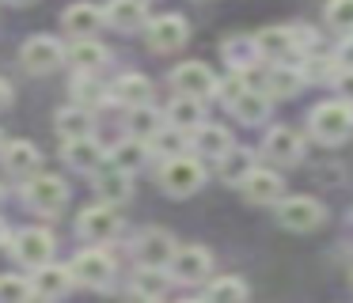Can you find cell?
<instances>
[{
	"mask_svg": "<svg viewBox=\"0 0 353 303\" xmlns=\"http://www.w3.org/2000/svg\"><path fill=\"white\" fill-rule=\"evenodd\" d=\"M262 156L274 159L277 167H296L304 159V136L289 125H274L262 140Z\"/></svg>",
	"mask_w": 353,
	"mask_h": 303,
	"instance_id": "obj_13",
	"label": "cell"
},
{
	"mask_svg": "<svg viewBox=\"0 0 353 303\" xmlns=\"http://www.w3.org/2000/svg\"><path fill=\"white\" fill-rule=\"evenodd\" d=\"M0 152H4V133H0Z\"/></svg>",
	"mask_w": 353,
	"mask_h": 303,
	"instance_id": "obj_46",
	"label": "cell"
},
{
	"mask_svg": "<svg viewBox=\"0 0 353 303\" xmlns=\"http://www.w3.org/2000/svg\"><path fill=\"white\" fill-rule=\"evenodd\" d=\"M350 227H353V212H350Z\"/></svg>",
	"mask_w": 353,
	"mask_h": 303,
	"instance_id": "obj_47",
	"label": "cell"
},
{
	"mask_svg": "<svg viewBox=\"0 0 353 303\" xmlns=\"http://www.w3.org/2000/svg\"><path fill=\"white\" fill-rule=\"evenodd\" d=\"M171 288V277L163 269H145V265H137V273H133L130 280V292L133 295H148V300H163Z\"/></svg>",
	"mask_w": 353,
	"mask_h": 303,
	"instance_id": "obj_34",
	"label": "cell"
},
{
	"mask_svg": "<svg viewBox=\"0 0 353 303\" xmlns=\"http://www.w3.org/2000/svg\"><path fill=\"white\" fill-rule=\"evenodd\" d=\"M334 61H338V68H353V34L342 38V45L334 50Z\"/></svg>",
	"mask_w": 353,
	"mask_h": 303,
	"instance_id": "obj_40",
	"label": "cell"
},
{
	"mask_svg": "<svg viewBox=\"0 0 353 303\" xmlns=\"http://www.w3.org/2000/svg\"><path fill=\"white\" fill-rule=\"evenodd\" d=\"M205 186V167L194 156H175L160 163V189L168 197H190Z\"/></svg>",
	"mask_w": 353,
	"mask_h": 303,
	"instance_id": "obj_2",
	"label": "cell"
},
{
	"mask_svg": "<svg viewBox=\"0 0 353 303\" xmlns=\"http://www.w3.org/2000/svg\"><path fill=\"white\" fill-rule=\"evenodd\" d=\"M179 303H205V300H179Z\"/></svg>",
	"mask_w": 353,
	"mask_h": 303,
	"instance_id": "obj_45",
	"label": "cell"
},
{
	"mask_svg": "<svg viewBox=\"0 0 353 303\" xmlns=\"http://www.w3.org/2000/svg\"><path fill=\"white\" fill-rule=\"evenodd\" d=\"M103 15H107V27L122 30V34H133V30H145L148 23V0H110L107 8H103Z\"/></svg>",
	"mask_w": 353,
	"mask_h": 303,
	"instance_id": "obj_16",
	"label": "cell"
},
{
	"mask_svg": "<svg viewBox=\"0 0 353 303\" xmlns=\"http://www.w3.org/2000/svg\"><path fill=\"white\" fill-rule=\"evenodd\" d=\"M110 61V50L107 45H99L95 38H84V42H72L69 50V65L72 72H84V76H95L103 65Z\"/></svg>",
	"mask_w": 353,
	"mask_h": 303,
	"instance_id": "obj_30",
	"label": "cell"
},
{
	"mask_svg": "<svg viewBox=\"0 0 353 303\" xmlns=\"http://www.w3.org/2000/svg\"><path fill=\"white\" fill-rule=\"evenodd\" d=\"M205 303H247V280H239V277H216V280H209Z\"/></svg>",
	"mask_w": 353,
	"mask_h": 303,
	"instance_id": "obj_35",
	"label": "cell"
},
{
	"mask_svg": "<svg viewBox=\"0 0 353 303\" xmlns=\"http://www.w3.org/2000/svg\"><path fill=\"white\" fill-rule=\"evenodd\" d=\"M304 83H307V76H304V68H300V61L296 65H274L270 68V76H266V95L270 98H292V95H300L304 91Z\"/></svg>",
	"mask_w": 353,
	"mask_h": 303,
	"instance_id": "obj_28",
	"label": "cell"
},
{
	"mask_svg": "<svg viewBox=\"0 0 353 303\" xmlns=\"http://www.w3.org/2000/svg\"><path fill=\"white\" fill-rule=\"evenodd\" d=\"M31 284H34V295L50 303V300H61V295H69V288L77 284V280H72V269H69V265L50 262V265H42V269L31 273Z\"/></svg>",
	"mask_w": 353,
	"mask_h": 303,
	"instance_id": "obj_19",
	"label": "cell"
},
{
	"mask_svg": "<svg viewBox=\"0 0 353 303\" xmlns=\"http://www.w3.org/2000/svg\"><path fill=\"white\" fill-rule=\"evenodd\" d=\"M232 148H236V144H232V133L224 125H213V121H205L201 129L190 133V152H198L201 159H213L216 163V159H224Z\"/></svg>",
	"mask_w": 353,
	"mask_h": 303,
	"instance_id": "obj_23",
	"label": "cell"
},
{
	"mask_svg": "<svg viewBox=\"0 0 353 303\" xmlns=\"http://www.w3.org/2000/svg\"><path fill=\"white\" fill-rule=\"evenodd\" d=\"M110 103L125 106V110H137V106H152V80L141 72H122L110 83Z\"/></svg>",
	"mask_w": 353,
	"mask_h": 303,
	"instance_id": "obj_15",
	"label": "cell"
},
{
	"mask_svg": "<svg viewBox=\"0 0 353 303\" xmlns=\"http://www.w3.org/2000/svg\"><path fill=\"white\" fill-rule=\"evenodd\" d=\"M254 171H259V159H254L251 148H232L224 159H216L221 182H228V186H236V189H243V182L251 178Z\"/></svg>",
	"mask_w": 353,
	"mask_h": 303,
	"instance_id": "obj_26",
	"label": "cell"
},
{
	"mask_svg": "<svg viewBox=\"0 0 353 303\" xmlns=\"http://www.w3.org/2000/svg\"><path fill=\"white\" fill-rule=\"evenodd\" d=\"M323 19H327V27L342 30V34H353V0H327Z\"/></svg>",
	"mask_w": 353,
	"mask_h": 303,
	"instance_id": "obj_38",
	"label": "cell"
},
{
	"mask_svg": "<svg viewBox=\"0 0 353 303\" xmlns=\"http://www.w3.org/2000/svg\"><path fill=\"white\" fill-rule=\"evenodd\" d=\"M168 125L171 129H183V133H194V129L205 125V103L190 95H175L168 106Z\"/></svg>",
	"mask_w": 353,
	"mask_h": 303,
	"instance_id": "obj_29",
	"label": "cell"
},
{
	"mask_svg": "<svg viewBox=\"0 0 353 303\" xmlns=\"http://www.w3.org/2000/svg\"><path fill=\"white\" fill-rule=\"evenodd\" d=\"M69 91H72V106H84V110L110 103V87H103L99 76H84V72H77V76H72V83H69Z\"/></svg>",
	"mask_w": 353,
	"mask_h": 303,
	"instance_id": "obj_33",
	"label": "cell"
},
{
	"mask_svg": "<svg viewBox=\"0 0 353 303\" xmlns=\"http://www.w3.org/2000/svg\"><path fill=\"white\" fill-rule=\"evenodd\" d=\"M77 235L88 242H114L122 235V212L114 205H88L77 216Z\"/></svg>",
	"mask_w": 353,
	"mask_h": 303,
	"instance_id": "obj_7",
	"label": "cell"
},
{
	"mask_svg": "<svg viewBox=\"0 0 353 303\" xmlns=\"http://www.w3.org/2000/svg\"><path fill=\"white\" fill-rule=\"evenodd\" d=\"M54 125L61 133V140H80V136H92L95 121H92V110H84V106H61Z\"/></svg>",
	"mask_w": 353,
	"mask_h": 303,
	"instance_id": "obj_31",
	"label": "cell"
},
{
	"mask_svg": "<svg viewBox=\"0 0 353 303\" xmlns=\"http://www.w3.org/2000/svg\"><path fill=\"white\" fill-rule=\"evenodd\" d=\"M130 303H163V300H148V295H133Z\"/></svg>",
	"mask_w": 353,
	"mask_h": 303,
	"instance_id": "obj_43",
	"label": "cell"
},
{
	"mask_svg": "<svg viewBox=\"0 0 353 303\" xmlns=\"http://www.w3.org/2000/svg\"><path fill=\"white\" fill-rule=\"evenodd\" d=\"M168 273L175 284H201L213 273V254L205 247H179V254L171 258Z\"/></svg>",
	"mask_w": 353,
	"mask_h": 303,
	"instance_id": "obj_12",
	"label": "cell"
},
{
	"mask_svg": "<svg viewBox=\"0 0 353 303\" xmlns=\"http://www.w3.org/2000/svg\"><path fill=\"white\" fill-rule=\"evenodd\" d=\"M4 242H12V235H8V224L0 220V247H4Z\"/></svg>",
	"mask_w": 353,
	"mask_h": 303,
	"instance_id": "obj_42",
	"label": "cell"
},
{
	"mask_svg": "<svg viewBox=\"0 0 353 303\" xmlns=\"http://www.w3.org/2000/svg\"><path fill=\"white\" fill-rule=\"evenodd\" d=\"M270 106H274V98H270L266 91L247 87L243 95H236V98L228 103V110H232V118L243 121V125H262V121L270 118Z\"/></svg>",
	"mask_w": 353,
	"mask_h": 303,
	"instance_id": "obj_25",
	"label": "cell"
},
{
	"mask_svg": "<svg viewBox=\"0 0 353 303\" xmlns=\"http://www.w3.org/2000/svg\"><path fill=\"white\" fill-rule=\"evenodd\" d=\"M152 144L160 148L163 159H175V156H186V152H190V133H183V129H171V125H168Z\"/></svg>",
	"mask_w": 353,
	"mask_h": 303,
	"instance_id": "obj_37",
	"label": "cell"
},
{
	"mask_svg": "<svg viewBox=\"0 0 353 303\" xmlns=\"http://www.w3.org/2000/svg\"><path fill=\"white\" fill-rule=\"evenodd\" d=\"M130 178H133V174H125V171H118V167L107 163L99 174H95V182H92V186H95V197H99L103 205H114V209H122V205L133 197V182H130Z\"/></svg>",
	"mask_w": 353,
	"mask_h": 303,
	"instance_id": "obj_20",
	"label": "cell"
},
{
	"mask_svg": "<svg viewBox=\"0 0 353 303\" xmlns=\"http://www.w3.org/2000/svg\"><path fill=\"white\" fill-rule=\"evenodd\" d=\"M34 284L31 277H16V273H0V303H34Z\"/></svg>",
	"mask_w": 353,
	"mask_h": 303,
	"instance_id": "obj_36",
	"label": "cell"
},
{
	"mask_svg": "<svg viewBox=\"0 0 353 303\" xmlns=\"http://www.w3.org/2000/svg\"><path fill=\"white\" fill-rule=\"evenodd\" d=\"M254 42H259L262 61H277V65H281V61L296 50V27H262L259 34H254Z\"/></svg>",
	"mask_w": 353,
	"mask_h": 303,
	"instance_id": "obj_27",
	"label": "cell"
},
{
	"mask_svg": "<svg viewBox=\"0 0 353 303\" xmlns=\"http://www.w3.org/2000/svg\"><path fill=\"white\" fill-rule=\"evenodd\" d=\"M12 258H16L23 269H42V265L54 262V250H57V239L46 231V227H19L8 242Z\"/></svg>",
	"mask_w": 353,
	"mask_h": 303,
	"instance_id": "obj_3",
	"label": "cell"
},
{
	"mask_svg": "<svg viewBox=\"0 0 353 303\" xmlns=\"http://www.w3.org/2000/svg\"><path fill=\"white\" fill-rule=\"evenodd\" d=\"M243 197L251 205H281L285 201V178L277 171H270V167H259L243 182Z\"/></svg>",
	"mask_w": 353,
	"mask_h": 303,
	"instance_id": "obj_18",
	"label": "cell"
},
{
	"mask_svg": "<svg viewBox=\"0 0 353 303\" xmlns=\"http://www.w3.org/2000/svg\"><path fill=\"white\" fill-rule=\"evenodd\" d=\"M171 87L179 91V95H190V98H221V80H216V72L209 65H201V61H183V65L171 68Z\"/></svg>",
	"mask_w": 353,
	"mask_h": 303,
	"instance_id": "obj_6",
	"label": "cell"
},
{
	"mask_svg": "<svg viewBox=\"0 0 353 303\" xmlns=\"http://www.w3.org/2000/svg\"><path fill=\"white\" fill-rule=\"evenodd\" d=\"M148 159H152V144L137 140V136H122V140L110 148V167H118V171H125V174L145 171Z\"/></svg>",
	"mask_w": 353,
	"mask_h": 303,
	"instance_id": "obj_24",
	"label": "cell"
},
{
	"mask_svg": "<svg viewBox=\"0 0 353 303\" xmlns=\"http://www.w3.org/2000/svg\"><path fill=\"white\" fill-rule=\"evenodd\" d=\"M221 57H224V65H228L232 72H243V76H247V68L259 65L262 53H259V42H254V34H243V30H236V34H228V38L221 42Z\"/></svg>",
	"mask_w": 353,
	"mask_h": 303,
	"instance_id": "obj_21",
	"label": "cell"
},
{
	"mask_svg": "<svg viewBox=\"0 0 353 303\" xmlns=\"http://www.w3.org/2000/svg\"><path fill=\"white\" fill-rule=\"evenodd\" d=\"M307 129L319 144H345L353 136V106L345 98H330L319 103L307 114Z\"/></svg>",
	"mask_w": 353,
	"mask_h": 303,
	"instance_id": "obj_1",
	"label": "cell"
},
{
	"mask_svg": "<svg viewBox=\"0 0 353 303\" xmlns=\"http://www.w3.org/2000/svg\"><path fill=\"white\" fill-rule=\"evenodd\" d=\"M23 201L31 212H42V216H57V212L69 205V186H65V178H57V174H34V178L23 182Z\"/></svg>",
	"mask_w": 353,
	"mask_h": 303,
	"instance_id": "obj_4",
	"label": "cell"
},
{
	"mask_svg": "<svg viewBox=\"0 0 353 303\" xmlns=\"http://www.w3.org/2000/svg\"><path fill=\"white\" fill-rule=\"evenodd\" d=\"M145 42L152 53H179L186 42H190V23L183 15H156L145 27Z\"/></svg>",
	"mask_w": 353,
	"mask_h": 303,
	"instance_id": "obj_10",
	"label": "cell"
},
{
	"mask_svg": "<svg viewBox=\"0 0 353 303\" xmlns=\"http://www.w3.org/2000/svg\"><path fill=\"white\" fill-rule=\"evenodd\" d=\"M107 23V15H103V8H95V4H88V0H80V4H69L61 12V27L69 30L77 42H84V38H92L95 30Z\"/></svg>",
	"mask_w": 353,
	"mask_h": 303,
	"instance_id": "obj_22",
	"label": "cell"
},
{
	"mask_svg": "<svg viewBox=\"0 0 353 303\" xmlns=\"http://www.w3.org/2000/svg\"><path fill=\"white\" fill-rule=\"evenodd\" d=\"M175 254L179 247L171 239V231H163V227H148L133 239V262L145 265V269H168Z\"/></svg>",
	"mask_w": 353,
	"mask_h": 303,
	"instance_id": "obj_8",
	"label": "cell"
},
{
	"mask_svg": "<svg viewBox=\"0 0 353 303\" xmlns=\"http://www.w3.org/2000/svg\"><path fill=\"white\" fill-rule=\"evenodd\" d=\"M12 95H16V91H12V83L0 80V110H8V106H12Z\"/></svg>",
	"mask_w": 353,
	"mask_h": 303,
	"instance_id": "obj_41",
	"label": "cell"
},
{
	"mask_svg": "<svg viewBox=\"0 0 353 303\" xmlns=\"http://www.w3.org/2000/svg\"><path fill=\"white\" fill-rule=\"evenodd\" d=\"M334 87H338V98H345V103L353 106V68H342V72L334 76Z\"/></svg>",
	"mask_w": 353,
	"mask_h": 303,
	"instance_id": "obj_39",
	"label": "cell"
},
{
	"mask_svg": "<svg viewBox=\"0 0 353 303\" xmlns=\"http://www.w3.org/2000/svg\"><path fill=\"white\" fill-rule=\"evenodd\" d=\"M327 220V209H323V201H315V197H285L281 205H277V224L289 227V231H315V227Z\"/></svg>",
	"mask_w": 353,
	"mask_h": 303,
	"instance_id": "obj_11",
	"label": "cell"
},
{
	"mask_svg": "<svg viewBox=\"0 0 353 303\" xmlns=\"http://www.w3.org/2000/svg\"><path fill=\"white\" fill-rule=\"evenodd\" d=\"M163 129H168V114L163 110H156V106H137V110H130V136L152 144Z\"/></svg>",
	"mask_w": 353,
	"mask_h": 303,
	"instance_id": "obj_32",
	"label": "cell"
},
{
	"mask_svg": "<svg viewBox=\"0 0 353 303\" xmlns=\"http://www.w3.org/2000/svg\"><path fill=\"white\" fill-rule=\"evenodd\" d=\"M19 61H23V68L31 76H50L61 65H69V50L50 34H34L19 45Z\"/></svg>",
	"mask_w": 353,
	"mask_h": 303,
	"instance_id": "obj_5",
	"label": "cell"
},
{
	"mask_svg": "<svg viewBox=\"0 0 353 303\" xmlns=\"http://www.w3.org/2000/svg\"><path fill=\"white\" fill-rule=\"evenodd\" d=\"M61 159L65 167H72L80 174H99L103 163H110V152H103V144L95 136H80V140H65Z\"/></svg>",
	"mask_w": 353,
	"mask_h": 303,
	"instance_id": "obj_14",
	"label": "cell"
},
{
	"mask_svg": "<svg viewBox=\"0 0 353 303\" xmlns=\"http://www.w3.org/2000/svg\"><path fill=\"white\" fill-rule=\"evenodd\" d=\"M69 269H72V280L84 288H110V280H114V258L103 247H92V250H80L69 262Z\"/></svg>",
	"mask_w": 353,
	"mask_h": 303,
	"instance_id": "obj_9",
	"label": "cell"
},
{
	"mask_svg": "<svg viewBox=\"0 0 353 303\" xmlns=\"http://www.w3.org/2000/svg\"><path fill=\"white\" fill-rule=\"evenodd\" d=\"M39 163H42V152L34 148L31 140H12L0 152V167H4V174H12V178H34V174H39Z\"/></svg>",
	"mask_w": 353,
	"mask_h": 303,
	"instance_id": "obj_17",
	"label": "cell"
},
{
	"mask_svg": "<svg viewBox=\"0 0 353 303\" xmlns=\"http://www.w3.org/2000/svg\"><path fill=\"white\" fill-rule=\"evenodd\" d=\"M8 4H31V0H8Z\"/></svg>",
	"mask_w": 353,
	"mask_h": 303,
	"instance_id": "obj_44",
	"label": "cell"
}]
</instances>
